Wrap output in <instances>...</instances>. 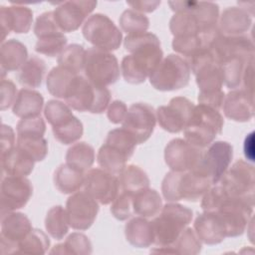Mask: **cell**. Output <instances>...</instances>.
Instances as JSON below:
<instances>
[{
    "mask_svg": "<svg viewBox=\"0 0 255 255\" xmlns=\"http://www.w3.org/2000/svg\"><path fill=\"white\" fill-rule=\"evenodd\" d=\"M124 46L129 52V55L123 58L121 64L124 79L133 85L143 83L163 59L157 36L150 32L128 35Z\"/></svg>",
    "mask_w": 255,
    "mask_h": 255,
    "instance_id": "6da1fadb",
    "label": "cell"
},
{
    "mask_svg": "<svg viewBox=\"0 0 255 255\" xmlns=\"http://www.w3.org/2000/svg\"><path fill=\"white\" fill-rule=\"evenodd\" d=\"M211 185V180L195 169L188 171L170 170L162 179L161 191L164 199L169 202L182 199L197 201L202 198Z\"/></svg>",
    "mask_w": 255,
    "mask_h": 255,
    "instance_id": "7a4b0ae2",
    "label": "cell"
},
{
    "mask_svg": "<svg viewBox=\"0 0 255 255\" xmlns=\"http://www.w3.org/2000/svg\"><path fill=\"white\" fill-rule=\"evenodd\" d=\"M64 100L75 111L102 114L110 106L111 92L80 74L73 79Z\"/></svg>",
    "mask_w": 255,
    "mask_h": 255,
    "instance_id": "3957f363",
    "label": "cell"
},
{
    "mask_svg": "<svg viewBox=\"0 0 255 255\" xmlns=\"http://www.w3.org/2000/svg\"><path fill=\"white\" fill-rule=\"evenodd\" d=\"M136 144L133 136L125 128L112 129L98 151L99 165L114 175H120L133 154Z\"/></svg>",
    "mask_w": 255,
    "mask_h": 255,
    "instance_id": "277c9868",
    "label": "cell"
},
{
    "mask_svg": "<svg viewBox=\"0 0 255 255\" xmlns=\"http://www.w3.org/2000/svg\"><path fill=\"white\" fill-rule=\"evenodd\" d=\"M224 120L218 110L201 105L194 107L189 122L183 129L184 139L204 148L222 132Z\"/></svg>",
    "mask_w": 255,
    "mask_h": 255,
    "instance_id": "5b68a950",
    "label": "cell"
},
{
    "mask_svg": "<svg viewBox=\"0 0 255 255\" xmlns=\"http://www.w3.org/2000/svg\"><path fill=\"white\" fill-rule=\"evenodd\" d=\"M192 217V210L179 203L169 202L163 205L160 212L151 221L154 245L157 247L171 245L188 226Z\"/></svg>",
    "mask_w": 255,
    "mask_h": 255,
    "instance_id": "8992f818",
    "label": "cell"
},
{
    "mask_svg": "<svg viewBox=\"0 0 255 255\" xmlns=\"http://www.w3.org/2000/svg\"><path fill=\"white\" fill-rule=\"evenodd\" d=\"M191 69L181 56L169 54L164 57L149 76L151 86L161 92H170L186 87L190 80Z\"/></svg>",
    "mask_w": 255,
    "mask_h": 255,
    "instance_id": "52a82bcc",
    "label": "cell"
},
{
    "mask_svg": "<svg viewBox=\"0 0 255 255\" xmlns=\"http://www.w3.org/2000/svg\"><path fill=\"white\" fill-rule=\"evenodd\" d=\"M84 73L94 84L107 87L119 80L121 69L114 54L93 47L86 51Z\"/></svg>",
    "mask_w": 255,
    "mask_h": 255,
    "instance_id": "ba28073f",
    "label": "cell"
},
{
    "mask_svg": "<svg viewBox=\"0 0 255 255\" xmlns=\"http://www.w3.org/2000/svg\"><path fill=\"white\" fill-rule=\"evenodd\" d=\"M82 32L85 39L95 48L109 52L120 48L123 40V34L114 21L102 13L88 17Z\"/></svg>",
    "mask_w": 255,
    "mask_h": 255,
    "instance_id": "9c48e42d",
    "label": "cell"
},
{
    "mask_svg": "<svg viewBox=\"0 0 255 255\" xmlns=\"http://www.w3.org/2000/svg\"><path fill=\"white\" fill-rule=\"evenodd\" d=\"M218 183L229 195L254 202L255 170L247 161L242 159L235 161L224 172Z\"/></svg>",
    "mask_w": 255,
    "mask_h": 255,
    "instance_id": "30bf717a",
    "label": "cell"
},
{
    "mask_svg": "<svg viewBox=\"0 0 255 255\" xmlns=\"http://www.w3.org/2000/svg\"><path fill=\"white\" fill-rule=\"evenodd\" d=\"M232 157V145L227 141L217 140L211 142L208 148L203 150L198 164L193 169L207 176L212 184H216L228 169Z\"/></svg>",
    "mask_w": 255,
    "mask_h": 255,
    "instance_id": "8fae6325",
    "label": "cell"
},
{
    "mask_svg": "<svg viewBox=\"0 0 255 255\" xmlns=\"http://www.w3.org/2000/svg\"><path fill=\"white\" fill-rule=\"evenodd\" d=\"M66 213L70 227L87 230L95 222L99 212V202L85 190L73 193L66 202Z\"/></svg>",
    "mask_w": 255,
    "mask_h": 255,
    "instance_id": "7c38bea8",
    "label": "cell"
},
{
    "mask_svg": "<svg viewBox=\"0 0 255 255\" xmlns=\"http://www.w3.org/2000/svg\"><path fill=\"white\" fill-rule=\"evenodd\" d=\"M1 214L24 207L33 194V186L26 176H2L0 189Z\"/></svg>",
    "mask_w": 255,
    "mask_h": 255,
    "instance_id": "4fadbf2b",
    "label": "cell"
},
{
    "mask_svg": "<svg viewBox=\"0 0 255 255\" xmlns=\"http://www.w3.org/2000/svg\"><path fill=\"white\" fill-rule=\"evenodd\" d=\"M156 124L154 109L145 103L132 104L128 109L123 128L128 130L135 139L136 143H143L152 134Z\"/></svg>",
    "mask_w": 255,
    "mask_h": 255,
    "instance_id": "5bb4252c",
    "label": "cell"
},
{
    "mask_svg": "<svg viewBox=\"0 0 255 255\" xmlns=\"http://www.w3.org/2000/svg\"><path fill=\"white\" fill-rule=\"evenodd\" d=\"M194 107L195 105L187 98L174 97L167 106H160L156 110V121L164 130L177 133L186 127Z\"/></svg>",
    "mask_w": 255,
    "mask_h": 255,
    "instance_id": "9a60e30c",
    "label": "cell"
},
{
    "mask_svg": "<svg viewBox=\"0 0 255 255\" xmlns=\"http://www.w3.org/2000/svg\"><path fill=\"white\" fill-rule=\"evenodd\" d=\"M32 229L31 221L24 213L11 211L1 214V254L16 253L19 242L23 240Z\"/></svg>",
    "mask_w": 255,
    "mask_h": 255,
    "instance_id": "2e32d148",
    "label": "cell"
},
{
    "mask_svg": "<svg viewBox=\"0 0 255 255\" xmlns=\"http://www.w3.org/2000/svg\"><path fill=\"white\" fill-rule=\"evenodd\" d=\"M83 187L94 199L104 205L112 203L121 190L118 176L103 168L89 169L85 173Z\"/></svg>",
    "mask_w": 255,
    "mask_h": 255,
    "instance_id": "e0dca14e",
    "label": "cell"
},
{
    "mask_svg": "<svg viewBox=\"0 0 255 255\" xmlns=\"http://www.w3.org/2000/svg\"><path fill=\"white\" fill-rule=\"evenodd\" d=\"M203 149L183 138L171 139L164 148V160L173 171L192 170L198 164Z\"/></svg>",
    "mask_w": 255,
    "mask_h": 255,
    "instance_id": "ac0fdd59",
    "label": "cell"
},
{
    "mask_svg": "<svg viewBox=\"0 0 255 255\" xmlns=\"http://www.w3.org/2000/svg\"><path fill=\"white\" fill-rule=\"evenodd\" d=\"M96 6L97 1H66L60 3L53 12L61 31L69 33L78 30Z\"/></svg>",
    "mask_w": 255,
    "mask_h": 255,
    "instance_id": "d6986e66",
    "label": "cell"
},
{
    "mask_svg": "<svg viewBox=\"0 0 255 255\" xmlns=\"http://www.w3.org/2000/svg\"><path fill=\"white\" fill-rule=\"evenodd\" d=\"M193 229L201 243L207 245L219 244L227 237L224 221L216 211H203L199 214L194 221Z\"/></svg>",
    "mask_w": 255,
    "mask_h": 255,
    "instance_id": "ffe728a7",
    "label": "cell"
},
{
    "mask_svg": "<svg viewBox=\"0 0 255 255\" xmlns=\"http://www.w3.org/2000/svg\"><path fill=\"white\" fill-rule=\"evenodd\" d=\"M33 23V12L30 8L21 5H13L10 7L1 6L0 8V24L2 38L1 42H5L6 36L11 32L17 34L28 33Z\"/></svg>",
    "mask_w": 255,
    "mask_h": 255,
    "instance_id": "44dd1931",
    "label": "cell"
},
{
    "mask_svg": "<svg viewBox=\"0 0 255 255\" xmlns=\"http://www.w3.org/2000/svg\"><path fill=\"white\" fill-rule=\"evenodd\" d=\"M223 113L235 122H248L254 116V94L244 89L229 92L223 101Z\"/></svg>",
    "mask_w": 255,
    "mask_h": 255,
    "instance_id": "7402d4cb",
    "label": "cell"
},
{
    "mask_svg": "<svg viewBox=\"0 0 255 255\" xmlns=\"http://www.w3.org/2000/svg\"><path fill=\"white\" fill-rule=\"evenodd\" d=\"M169 7L176 12H192L206 29L217 28L219 6L214 2L205 1H169Z\"/></svg>",
    "mask_w": 255,
    "mask_h": 255,
    "instance_id": "603a6c76",
    "label": "cell"
},
{
    "mask_svg": "<svg viewBox=\"0 0 255 255\" xmlns=\"http://www.w3.org/2000/svg\"><path fill=\"white\" fill-rule=\"evenodd\" d=\"M217 28L224 36L244 35L252 25V16L242 7L226 8L220 18Z\"/></svg>",
    "mask_w": 255,
    "mask_h": 255,
    "instance_id": "cb8c5ba5",
    "label": "cell"
},
{
    "mask_svg": "<svg viewBox=\"0 0 255 255\" xmlns=\"http://www.w3.org/2000/svg\"><path fill=\"white\" fill-rule=\"evenodd\" d=\"M28 51L26 46L16 40L10 39L1 44L0 48V64H1V78L9 72L17 71L27 61Z\"/></svg>",
    "mask_w": 255,
    "mask_h": 255,
    "instance_id": "d4e9b609",
    "label": "cell"
},
{
    "mask_svg": "<svg viewBox=\"0 0 255 255\" xmlns=\"http://www.w3.org/2000/svg\"><path fill=\"white\" fill-rule=\"evenodd\" d=\"M127 241L136 248H147L154 244V232L151 221L137 216L128 221L125 226Z\"/></svg>",
    "mask_w": 255,
    "mask_h": 255,
    "instance_id": "484cf974",
    "label": "cell"
},
{
    "mask_svg": "<svg viewBox=\"0 0 255 255\" xmlns=\"http://www.w3.org/2000/svg\"><path fill=\"white\" fill-rule=\"evenodd\" d=\"M35 162L30 155L15 145L11 150L1 154L2 174L27 176L32 172Z\"/></svg>",
    "mask_w": 255,
    "mask_h": 255,
    "instance_id": "4316f807",
    "label": "cell"
},
{
    "mask_svg": "<svg viewBox=\"0 0 255 255\" xmlns=\"http://www.w3.org/2000/svg\"><path fill=\"white\" fill-rule=\"evenodd\" d=\"M44 106L43 96L32 89H21L12 106L13 114L21 119L40 117Z\"/></svg>",
    "mask_w": 255,
    "mask_h": 255,
    "instance_id": "83f0119b",
    "label": "cell"
},
{
    "mask_svg": "<svg viewBox=\"0 0 255 255\" xmlns=\"http://www.w3.org/2000/svg\"><path fill=\"white\" fill-rule=\"evenodd\" d=\"M133 213L144 217H155L162 208V199L155 189L144 188L133 193L132 196Z\"/></svg>",
    "mask_w": 255,
    "mask_h": 255,
    "instance_id": "f1b7e54d",
    "label": "cell"
},
{
    "mask_svg": "<svg viewBox=\"0 0 255 255\" xmlns=\"http://www.w3.org/2000/svg\"><path fill=\"white\" fill-rule=\"evenodd\" d=\"M214 29L204 28L196 15L189 11L176 12L169 21V30L174 37L201 35Z\"/></svg>",
    "mask_w": 255,
    "mask_h": 255,
    "instance_id": "f546056e",
    "label": "cell"
},
{
    "mask_svg": "<svg viewBox=\"0 0 255 255\" xmlns=\"http://www.w3.org/2000/svg\"><path fill=\"white\" fill-rule=\"evenodd\" d=\"M201 251V241L197 237L194 229L186 227L178 238L169 246L154 247L151 253L168 254H198Z\"/></svg>",
    "mask_w": 255,
    "mask_h": 255,
    "instance_id": "4dcf8cb0",
    "label": "cell"
},
{
    "mask_svg": "<svg viewBox=\"0 0 255 255\" xmlns=\"http://www.w3.org/2000/svg\"><path fill=\"white\" fill-rule=\"evenodd\" d=\"M84 172L67 163L61 164L54 172V184L64 194H72L80 190L84 185Z\"/></svg>",
    "mask_w": 255,
    "mask_h": 255,
    "instance_id": "1f68e13d",
    "label": "cell"
},
{
    "mask_svg": "<svg viewBox=\"0 0 255 255\" xmlns=\"http://www.w3.org/2000/svg\"><path fill=\"white\" fill-rule=\"evenodd\" d=\"M46 70L45 61L37 56H32L19 70L17 76L19 83L28 89L38 88L43 83Z\"/></svg>",
    "mask_w": 255,
    "mask_h": 255,
    "instance_id": "d6a6232c",
    "label": "cell"
},
{
    "mask_svg": "<svg viewBox=\"0 0 255 255\" xmlns=\"http://www.w3.org/2000/svg\"><path fill=\"white\" fill-rule=\"evenodd\" d=\"M94 162L95 149L85 141L76 142L67 150L66 163L82 172L88 171Z\"/></svg>",
    "mask_w": 255,
    "mask_h": 255,
    "instance_id": "836d02e7",
    "label": "cell"
},
{
    "mask_svg": "<svg viewBox=\"0 0 255 255\" xmlns=\"http://www.w3.org/2000/svg\"><path fill=\"white\" fill-rule=\"evenodd\" d=\"M77 75L78 74L59 65L54 67L47 76L46 84L48 92L56 98L65 99L68 89Z\"/></svg>",
    "mask_w": 255,
    "mask_h": 255,
    "instance_id": "e575fe53",
    "label": "cell"
},
{
    "mask_svg": "<svg viewBox=\"0 0 255 255\" xmlns=\"http://www.w3.org/2000/svg\"><path fill=\"white\" fill-rule=\"evenodd\" d=\"M120 189L128 192H136L149 186V178L146 172L139 166L129 164L118 176Z\"/></svg>",
    "mask_w": 255,
    "mask_h": 255,
    "instance_id": "d590c367",
    "label": "cell"
},
{
    "mask_svg": "<svg viewBox=\"0 0 255 255\" xmlns=\"http://www.w3.org/2000/svg\"><path fill=\"white\" fill-rule=\"evenodd\" d=\"M55 138L63 144H71L79 140L84 132L82 122L72 115L52 127Z\"/></svg>",
    "mask_w": 255,
    "mask_h": 255,
    "instance_id": "8d00e7d4",
    "label": "cell"
},
{
    "mask_svg": "<svg viewBox=\"0 0 255 255\" xmlns=\"http://www.w3.org/2000/svg\"><path fill=\"white\" fill-rule=\"evenodd\" d=\"M93 252L92 242L88 236L80 232L70 234L64 243L57 244L49 252L50 254H80L89 255Z\"/></svg>",
    "mask_w": 255,
    "mask_h": 255,
    "instance_id": "74e56055",
    "label": "cell"
},
{
    "mask_svg": "<svg viewBox=\"0 0 255 255\" xmlns=\"http://www.w3.org/2000/svg\"><path fill=\"white\" fill-rule=\"evenodd\" d=\"M252 59L233 57L219 64L223 74V84L228 89H236L242 84L245 67Z\"/></svg>",
    "mask_w": 255,
    "mask_h": 255,
    "instance_id": "f35d334b",
    "label": "cell"
},
{
    "mask_svg": "<svg viewBox=\"0 0 255 255\" xmlns=\"http://www.w3.org/2000/svg\"><path fill=\"white\" fill-rule=\"evenodd\" d=\"M69 227L66 209L63 206L56 205L49 209L45 218V228L52 238L56 240L63 239L68 233Z\"/></svg>",
    "mask_w": 255,
    "mask_h": 255,
    "instance_id": "ab89813d",
    "label": "cell"
},
{
    "mask_svg": "<svg viewBox=\"0 0 255 255\" xmlns=\"http://www.w3.org/2000/svg\"><path fill=\"white\" fill-rule=\"evenodd\" d=\"M86 51L82 45L71 44L67 46L58 57V64L75 74L80 75L84 71Z\"/></svg>",
    "mask_w": 255,
    "mask_h": 255,
    "instance_id": "60d3db41",
    "label": "cell"
},
{
    "mask_svg": "<svg viewBox=\"0 0 255 255\" xmlns=\"http://www.w3.org/2000/svg\"><path fill=\"white\" fill-rule=\"evenodd\" d=\"M16 146L35 161H42L48 153V142L42 135H17Z\"/></svg>",
    "mask_w": 255,
    "mask_h": 255,
    "instance_id": "b9f144b4",
    "label": "cell"
},
{
    "mask_svg": "<svg viewBox=\"0 0 255 255\" xmlns=\"http://www.w3.org/2000/svg\"><path fill=\"white\" fill-rule=\"evenodd\" d=\"M50 247L48 235L40 229H32L30 233L19 242L16 253L45 254Z\"/></svg>",
    "mask_w": 255,
    "mask_h": 255,
    "instance_id": "7bdbcfd3",
    "label": "cell"
},
{
    "mask_svg": "<svg viewBox=\"0 0 255 255\" xmlns=\"http://www.w3.org/2000/svg\"><path fill=\"white\" fill-rule=\"evenodd\" d=\"M119 23L122 30L128 35L145 33L149 27L148 18L133 9L125 10L119 19Z\"/></svg>",
    "mask_w": 255,
    "mask_h": 255,
    "instance_id": "ee69618b",
    "label": "cell"
},
{
    "mask_svg": "<svg viewBox=\"0 0 255 255\" xmlns=\"http://www.w3.org/2000/svg\"><path fill=\"white\" fill-rule=\"evenodd\" d=\"M67 42L68 40L64 33L50 35L38 39L35 45V51L48 57H56L59 56L66 48Z\"/></svg>",
    "mask_w": 255,
    "mask_h": 255,
    "instance_id": "f6af8a7d",
    "label": "cell"
},
{
    "mask_svg": "<svg viewBox=\"0 0 255 255\" xmlns=\"http://www.w3.org/2000/svg\"><path fill=\"white\" fill-rule=\"evenodd\" d=\"M132 192L120 190L118 196L112 202L111 212L115 218L124 221L130 218L133 213L132 207Z\"/></svg>",
    "mask_w": 255,
    "mask_h": 255,
    "instance_id": "bcb514c9",
    "label": "cell"
},
{
    "mask_svg": "<svg viewBox=\"0 0 255 255\" xmlns=\"http://www.w3.org/2000/svg\"><path fill=\"white\" fill-rule=\"evenodd\" d=\"M34 33L38 39L63 33L55 20L53 11L44 12L38 16L34 25Z\"/></svg>",
    "mask_w": 255,
    "mask_h": 255,
    "instance_id": "7dc6e473",
    "label": "cell"
},
{
    "mask_svg": "<svg viewBox=\"0 0 255 255\" xmlns=\"http://www.w3.org/2000/svg\"><path fill=\"white\" fill-rule=\"evenodd\" d=\"M44 115L48 123L53 127L59 122L72 116L73 113L67 104L57 100H50L45 106Z\"/></svg>",
    "mask_w": 255,
    "mask_h": 255,
    "instance_id": "c3c4849f",
    "label": "cell"
},
{
    "mask_svg": "<svg viewBox=\"0 0 255 255\" xmlns=\"http://www.w3.org/2000/svg\"><path fill=\"white\" fill-rule=\"evenodd\" d=\"M17 135H44L46 124L41 117L21 119L16 127Z\"/></svg>",
    "mask_w": 255,
    "mask_h": 255,
    "instance_id": "681fc988",
    "label": "cell"
},
{
    "mask_svg": "<svg viewBox=\"0 0 255 255\" xmlns=\"http://www.w3.org/2000/svg\"><path fill=\"white\" fill-rule=\"evenodd\" d=\"M17 89L15 84L9 79L1 80V103L0 109L2 111L7 110L11 106H13L16 97H17Z\"/></svg>",
    "mask_w": 255,
    "mask_h": 255,
    "instance_id": "f907efd6",
    "label": "cell"
},
{
    "mask_svg": "<svg viewBox=\"0 0 255 255\" xmlns=\"http://www.w3.org/2000/svg\"><path fill=\"white\" fill-rule=\"evenodd\" d=\"M127 113H128L127 105L120 100H116L113 103H111L110 106L108 107L107 116L111 123L120 124V123H123V121L125 120Z\"/></svg>",
    "mask_w": 255,
    "mask_h": 255,
    "instance_id": "816d5d0a",
    "label": "cell"
},
{
    "mask_svg": "<svg viewBox=\"0 0 255 255\" xmlns=\"http://www.w3.org/2000/svg\"><path fill=\"white\" fill-rule=\"evenodd\" d=\"M224 98H225V95L222 90L217 92H212V93H199L198 103L219 111V109L222 108Z\"/></svg>",
    "mask_w": 255,
    "mask_h": 255,
    "instance_id": "f5cc1de1",
    "label": "cell"
},
{
    "mask_svg": "<svg viewBox=\"0 0 255 255\" xmlns=\"http://www.w3.org/2000/svg\"><path fill=\"white\" fill-rule=\"evenodd\" d=\"M15 146V133L10 126L2 124L1 128V154L11 150Z\"/></svg>",
    "mask_w": 255,
    "mask_h": 255,
    "instance_id": "db71d44e",
    "label": "cell"
},
{
    "mask_svg": "<svg viewBox=\"0 0 255 255\" xmlns=\"http://www.w3.org/2000/svg\"><path fill=\"white\" fill-rule=\"evenodd\" d=\"M127 3L133 10L140 13H150L160 5V1H129Z\"/></svg>",
    "mask_w": 255,
    "mask_h": 255,
    "instance_id": "11a10c76",
    "label": "cell"
},
{
    "mask_svg": "<svg viewBox=\"0 0 255 255\" xmlns=\"http://www.w3.org/2000/svg\"><path fill=\"white\" fill-rule=\"evenodd\" d=\"M253 59L246 65L243 78H242V84H243V89L246 90L247 92L254 94L253 93Z\"/></svg>",
    "mask_w": 255,
    "mask_h": 255,
    "instance_id": "9f6ffc18",
    "label": "cell"
},
{
    "mask_svg": "<svg viewBox=\"0 0 255 255\" xmlns=\"http://www.w3.org/2000/svg\"><path fill=\"white\" fill-rule=\"evenodd\" d=\"M243 150L245 157L250 160L254 161V131H251L247 136L245 137L244 144H243Z\"/></svg>",
    "mask_w": 255,
    "mask_h": 255,
    "instance_id": "6f0895ef",
    "label": "cell"
}]
</instances>
